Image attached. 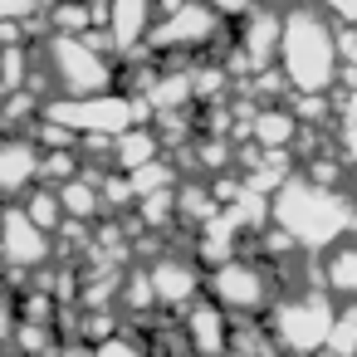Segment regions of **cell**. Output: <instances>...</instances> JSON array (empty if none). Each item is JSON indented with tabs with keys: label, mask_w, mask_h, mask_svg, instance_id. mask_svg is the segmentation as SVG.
Wrapping results in <instances>:
<instances>
[{
	"label": "cell",
	"mask_w": 357,
	"mask_h": 357,
	"mask_svg": "<svg viewBox=\"0 0 357 357\" xmlns=\"http://www.w3.org/2000/svg\"><path fill=\"white\" fill-rule=\"evenodd\" d=\"M274 215H279L284 235L298 240V245H308V250H323L333 235H342L352 225V211L333 191L308 186V181H289L284 196L274 201Z\"/></svg>",
	"instance_id": "1"
},
{
	"label": "cell",
	"mask_w": 357,
	"mask_h": 357,
	"mask_svg": "<svg viewBox=\"0 0 357 357\" xmlns=\"http://www.w3.org/2000/svg\"><path fill=\"white\" fill-rule=\"evenodd\" d=\"M284 69L298 89H313L323 93L333 84V69H337V40L328 35L323 20H313L308 10L289 15L284 20Z\"/></svg>",
	"instance_id": "2"
},
{
	"label": "cell",
	"mask_w": 357,
	"mask_h": 357,
	"mask_svg": "<svg viewBox=\"0 0 357 357\" xmlns=\"http://www.w3.org/2000/svg\"><path fill=\"white\" fill-rule=\"evenodd\" d=\"M333 323H337V313L328 308V298L303 294V298H284L269 313V337H279V347L289 357H313L318 347L333 342Z\"/></svg>",
	"instance_id": "3"
},
{
	"label": "cell",
	"mask_w": 357,
	"mask_h": 357,
	"mask_svg": "<svg viewBox=\"0 0 357 357\" xmlns=\"http://www.w3.org/2000/svg\"><path fill=\"white\" fill-rule=\"evenodd\" d=\"M211 298L225 313H259V308H269L274 289H269V274L264 269H255L245 259H230V264H220L211 274Z\"/></svg>",
	"instance_id": "4"
},
{
	"label": "cell",
	"mask_w": 357,
	"mask_h": 357,
	"mask_svg": "<svg viewBox=\"0 0 357 357\" xmlns=\"http://www.w3.org/2000/svg\"><path fill=\"white\" fill-rule=\"evenodd\" d=\"M50 54H54V74H59V84L69 89V93H79V98H93V93H103L108 84H113V69L84 45V40H69V35H59L54 45H50Z\"/></svg>",
	"instance_id": "5"
},
{
	"label": "cell",
	"mask_w": 357,
	"mask_h": 357,
	"mask_svg": "<svg viewBox=\"0 0 357 357\" xmlns=\"http://www.w3.org/2000/svg\"><path fill=\"white\" fill-rule=\"evenodd\" d=\"M50 118L64 123V128L123 137V132L137 123V103H128V98H84V103H59V108H50Z\"/></svg>",
	"instance_id": "6"
},
{
	"label": "cell",
	"mask_w": 357,
	"mask_h": 357,
	"mask_svg": "<svg viewBox=\"0 0 357 357\" xmlns=\"http://www.w3.org/2000/svg\"><path fill=\"white\" fill-rule=\"evenodd\" d=\"M211 35H215V15H211L206 6H196V0H186V6H176L172 15L157 20L152 45H157V50H196V45H206Z\"/></svg>",
	"instance_id": "7"
},
{
	"label": "cell",
	"mask_w": 357,
	"mask_h": 357,
	"mask_svg": "<svg viewBox=\"0 0 357 357\" xmlns=\"http://www.w3.org/2000/svg\"><path fill=\"white\" fill-rule=\"evenodd\" d=\"M147 279H152V289H157V303H167V308H186V303H196V294H201V274H196V264H186V259H157V264L147 269Z\"/></svg>",
	"instance_id": "8"
},
{
	"label": "cell",
	"mask_w": 357,
	"mask_h": 357,
	"mask_svg": "<svg viewBox=\"0 0 357 357\" xmlns=\"http://www.w3.org/2000/svg\"><path fill=\"white\" fill-rule=\"evenodd\" d=\"M186 337L201 357H225V347L235 342V333L225 328V308L220 303H196L186 313Z\"/></svg>",
	"instance_id": "9"
},
{
	"label": "cell",
	"mask_w": 357,
	"mask_h": 357,
	"mask_svg": "<svg viewBox=\"0 0 357 357\" xmlns=\"http://www.w3.org/2000/svg\"><path fill=\"white\" fill-rule=\"evenodd\" d=\"M50 230H40L25 211H10V220H6V255H10V264L15 269H25V264H40L45 255H50V240H45Z\"/></svg>",
	"instance_id": "10"
},
{
	"label": "cell",
	"mask_w": 357,
	"mask_h": 357,
	"mask_svg": "<svg viewBox=\"0 0 357 357\" xmlns=\"http://www.w3.org/2000/svg\"><path fill=\"white\" fill-rule=\"evenodd\" d=\"M108 30H113V40H118V50H132L137 40H142V30H152L147 20H152V0H108Z\"/></svg>",
	"instance_id": "11"
},
{
	"label": "cell",
	"mask_w": 357,
	"mask_h": 357,
	"mask_svg": "<svg viewBox=\"0 0 357 357\" xmlns=\"http://www.w3.org/2000/svg\"><path fill=\"white\" fill-rule=\"evenodd\" d=\"M30 176H40V152L30 142H10L6 147V191H25Z\"/></svg>",
	"instance_id": "12"
},
{
	"label": "cell",
	"mask_w": 357,
	"mask_h": 357,
	"mask_svg": "<svg viewBox=\"0 0 357 357\" xmlns=\"http://www.w3.org/2000/svg\"><path fill=\"white\" fill-rule=\"evenodd\" d=\"M152 157H157V137H147V132L118 137V167L123 172H142V167H152Z\"/></svg>",
	"instance_id": "13"
},
{
	"label": "cell",
	"mask_w": 357,
	"mask_h": 357,
	"mask_svg": "<svg viewBox=\"0 0 357 357\" xmlns=\"http://www.w3.org/2000/svg\"><path fill=\"white\" fill-rule=\"evenodd\" d=\"M337 357H357V308H342L337 323H333V342H328Z\"/></svg>",
	"instance_id": "14"
},
{
	"label": "cell",
	"mask_w": 357,
	"mask_h": 357,
	"mask_svg": "<svg viewBox=\"0 0 357 357\" xmlns=\"http://www.w3.org/2000/svg\"><path fill=\"white\" fill-rule=\"evenodd\" d=\"M328 279H333V289H342V294H352V298H357V250H342V255H333V264H328Z\"/></svg>",
	"instance_id": "15"
},
{
	"label": "cell",
	"mask_w": 357,
	"mask_h": 357,
	"mask_svg": "<svg viewBox=\"0 0 357 357\" xmlns=\"http://www.w3.org/2000/svg\"><path fill=\"white\" fill-rule=\"evenodd\" d=\"M40 230H54V220L64 215V201H54V196H30V211H25Z\"/></svg>",
	"instance_id": "16"
},
{
	"label": "cell",
	"mask_w": 357,
	"mask_h": 357,
	"mask_svg": "<svg viewBox=\"0 0 357 357\" xmlns=\"http://www.w3.org/2000/svg\"><path fill=\"white\" fill-rule=\"evenodd\" d=\"M259 137L284 147V142L294 137V118H284V113H259Z\"/></svg>",
	"instance_id": "17"
},
{
	"label": "cell",
	"mask_w": 357,
	"mask_h": 357,
	"mask_svg": "<svg viewBox=\"0 0 357 357\" xmlns=\"http://www.w3.org/2000/svg\"><path fill=\"white\" fill-rule=\"evenodd\" d=\"M59 201H64V211H79V215H93V206H98V201H93V191H89V186H79V181H69Z\"/></svg>",
	"instance_id": "18"
},
{
	"label": "cell",
	"mask_w": 357,
	"mask_h": 357,
	"mask_svg": "<svg viewBox=\"0 0 357 357\" xmlns=\"http://www.w3.org/2000/svg\"><path fill=\"white\" fill-rule=\"evenodd\" d=\"M93 357H142L132 342H123V337H113V342H98V352Z\"/></svg>",
	"instance_id": "19"
},
{
	"label": "cell",
	"mask_w": 357,
	"mask_h": 357,
	"mask_svg": "<svg viewBox=\"0 0 357 357\" xmlns=\"http://www.w3.org/2000/svg\"><path fill=\"white\" fill-rule=\"evenodd\" d=\"M323 6H333L337 15H347V20H357V0H323Z\"/></svg>",
	"instance_id": "20"
},
{
	"label": "cell",
	"mask_w": 357,
	"mask_h": 357,
	"mask_svg": "<svg viewBox=\"0 0 357 357\" xmlns=\"http://www.w3.org/2000/svg\"><path fill=\"white\" fill-rule=\"evenodd\" d=\"M245 6H250V0H215V10H225V15H230V10H235V15H240V10H245Z\"/></svg>",
	"instance_id": "21"
},
{
	"label": "cell",
	"mask_w": 357,
	"mask_h": 357,
	"mask_svg": "<svg viewBox=\"0 0 357 357\" xmlns=\"http://www.w3.org/2000/svg\"><path fill=\"white\" fill-rule=\"evenodd\" d=\"M347 137H357V128H352V132H347Z\"/></svg>",
	"instance_id": "22"
},
{
	"label": "cell",
	"mask_w": 357,
	"mask_h": 357,
	"mask_svg": "<svg viewBox=\"0 0 357 357\" xmlns=\"http://www.w3.org/2000/svg\"><path fill=\"white\" fill-rule=\"evenodd\" d=\"M352 235H357V220H352Z\"/></svg>",
	"instance_id": "23"
}]
</instances>
